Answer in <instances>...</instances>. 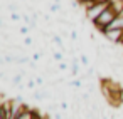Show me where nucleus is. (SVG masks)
Instances as JSON below:
<instances>
[{
    "label": "nucleus",
    "instance_id": "nucleus-1",
    "mask_svg": "<svg viewBox=\"0 0 123 119\" xmlns=\"http://www.w3.org/2000/svg\"><path fill=\"white\" fill-rule=\"evenodd\" d=\"M116 15H118V14H116V12H115L111 7H108V9H106V10H105V12H103V14L98 17V20L93 24V25H94V29H96L99 34H101V32H103L106 27H110V25L113 24V20L116 19Z\"/></svg>",
    "mask_w": 123,
    "mask_h": 119
},
{
    "label": "nucleus",
    "instance_id": "nucleus-2",
    "mask_svg": "<svg viewBox=\"0 0 123 119\" xmlns=\"http://www.w3.org/2000/svg\"><path fill=\"white\" fill-rule=\"evenodd\" d=\"M110 7V4H103V2H94V4H91L86 10H84V15H86V19L91 22V24H94L96 20H98V17L106 10Z\"/></svg>",
    "mask_w": 123,
    "mask_h": 119
},
{
    "label": "nucleus",
    "instance_id": "nucleus-3",
    "mask_svg": "<svg viewBox=\"0 0 123 119\" xmlns=\"http://www.w3.org/2000/svg\"><path fill=\"white\" fill-rule=\"evenodd\" d=\"M101 35H103V39H105V40H108V42H111V44L118 45V44H121V39H123V30L108 27V29H105V30L101 32Z\"/></svg>",
    "mask_w": 123,
    "mask_h": 119
},
{
    "label": "nucleus",
    "instance_id": "nucleus-4",
    "mask_svg": "<svg viewBox=\"0 0 123 119\" xmlns=\"http://www.w3.org/2000/svg\"><path fill=\"white\" fill-rule=\"evenodd\" d=\"M111 29H120V30H123V14H120V15H116V19L113 20V24L110 25ZM108 29V27H106Z\"/></svg>",
    "mask_w": 123,
    "mask_h": 119
},
{
    "label": "nucleus",
    "instance_id": "nucleus-5",
    "mask_svg": "<svg viewBox=\"0 0 123 119\" xmlns=\"http://www.w3.org/2000/svg\"><path fill=\"white\" fill-rule=\"evenodd\" d=\"M17 119H34V109H31V107L27 106V107H25V111H24Z\"/></svg>",
    "mask_w": 123,
    "mask_h": 119
},
{
    "label": "nucleus",
    "instance_id": "nucleus-6",
    "mask_svg": "<svg viewBox=\"0 0 123 119\" xmlns=\"http://www.w3.org/2000/svg\"><path fill=\"white\" fill-rule=\"evenodd\" d=\"M49 10H51L52 14H57V12H61V5H59V4H51Z\"/></svg>",
    "mask_w": 123,
    "mask_h": 119
},
{
    "label": "nucleus",
    "instance_id": "nucleus-7",
    "mask_svg": "<svg viewBox=\"0 0 123 119\" xmlns=\"http://www.w3.org/2000/svg\"><path fill=\"white\" fill-rule=\"evenodd\" d=\"M20 19H22V17H20L19 12H12V14H10V20H12V22H19Z\"/></svg>",
    "mask_w": 123,
    "mask_h": 119
},
{
    "label": "nucleus",
    "instance_id": "nucleus-8",
    "mask_svg": "<svg viewBox=\"0 0 123 119\" xmlns=\"http://www.w3.org/2000/svg\"><path fill=\"white\" fill-rule=\"evenodd\" d=\"M121 44H123V39H121Z\"/></svg>",
    "mask_w": 123,
    "mask_h": 119
}]
</instances>
